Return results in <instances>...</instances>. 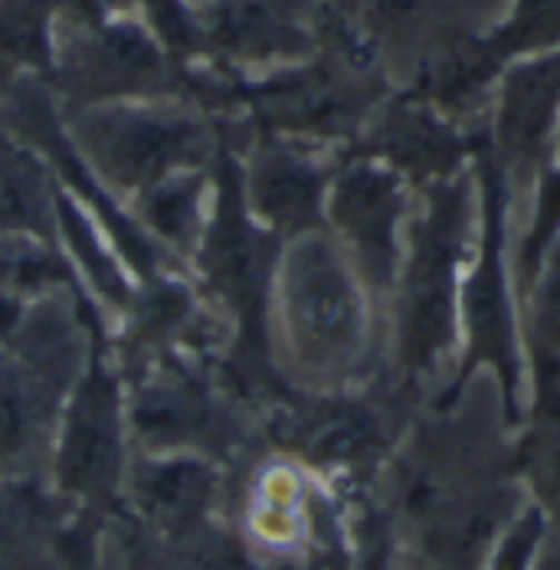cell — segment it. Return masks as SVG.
<instances>
[{"label": "cell", "mask_w": 560, "mask_h": 570, "mask_svg": "<svg viewBox=\"0 0 560 570\" xmlns=\"http://www.w3.org/2000/svg\"><path fill=\"white\" fill-rule=\"evenodd\" d=\"M282 325L295 357L312 371H335L357 351L364 305L332 246L305 239L285 256Z\"/></svg>", "instance_id": "6da1fadb"}, {"label": "cell", "mask_w": 560, "mask_h": 570, "mask_svg": "<svg viewBox=\"0 0 560 570\" xmlns=\"http://www.w3.org/2000/svg\"><path fill=\"white\" fill-rule=\"evenodd\" d=\"M121 391L109 367L92 364L62 416L57 443V482L62 492L102 502L109 499L125 469V423Z\"/></svg>", "instance_id": "7a4b0ae2"}, {"label": "cell", "mask_w": 560, "mask_h": 570, "mask_svg": "<svg viewBox=\"0 0 560 570\" xmlns=\"http://www.w3.org/2000/svg\"><path fill=\"white\" fill-rule=\"evenodd\" d=\"M62 354V344L47 354H37V344H23L20 361L0 367V465L23 462L40 450L66 384L59 371L66 364Z\"/></svg>", "instance_id": "3957f363"}, {"label": "cell", "mask_w": 560, "mask_h": 570, "mask_svg": "<svg viewBox=\"0 0 560 570\" xmlns=\"http://www.w3.org/2000/svg\"><path fill=\"white\" fill-rule=\"evenodd\" d=\"M135 433L158 453L210 443L220 433L210 394L184 371H161L131 400Z\"/></svg>", "instance_id": "277c9868"}, {"label": "cell", "mask_w": 560, "mask_h": 570, "mask_svg": "<svg viewBox=\"0 0 560 570\" xmlns=\"http://www.w3.org/2000/svg\"><path fill=\"white\" fill-rule=\"evenodd\" d=\"M194 135L187 125H174L148 115L109 121L99 141L102 168L121 187L161 184L165 174L190 155Z\"/></svg>", "instance_id": "5b68a950"}, {"label": "cell", "mask_w": 560, "mask_h": 570, "mask_svg": "<svg viewBox=\"0 0 560 570\" xmlns=\"http://www.w3.org/2000/svg\"><path fill=\"white\" fill-rule=\"evenodd\" d=\"M217 495V475L207 462L194 456H165L135 475V505L141 514L168 531H197Z\"/></svg>", "instance_id": "8992f818"}, {"label": "cell", "mask_w": 560, "mask_h": 570, "mask_svg": "<svg viewBox=\"0 0 560 570\" xmlns=\"http://www.w3.org/2000/svg\"><path fill=\"white\" fill-rule=\"evenodd\" d=\"M0 570H66L50 505L27 485L0 489Z\"/></svg>", "instance_id": "52a82bcc"}, {"label": "cell", "mask_w": 560, "mask_h": 570, "mask_svg": "<svg viewBox=\"0 0 560 570\" xmlns=\"http://www.w3.org/2000/svg\"><path fill=\"white\" fill-rule=\"evenodd\" d=\"M337 224L364 259L377 263L391 239V190L374 174H354L337 190Z\"/></svg>", "instance_id": "ba28073f"}, {"label": "cell", "mask_w": 560, "mask_h": 570, "mask_svg": "<svg viewBox=\"0 0 560 570\" xmlns=\"http://www.w3.org/2000/svg\"><path fill=\"white\" fill-rule=\"evenodd\" d=\"M0 236H47V214L37 190L0 168Z\"/></svg>", "instance_id": "9c48e42d"}, {"label": "cell", "mask_w": 560, "mask_h": 570, "mask_svg": "<svg viewBox=\"0 0 560 570\" xmlns=\"http://www.w3.org/2000/svg\"><path fill=\"white\" fill-rule=\"evenodd\" d=\"M256 200L269 220L292 224L312 207V184H308V177H302L292 168H273L263 174V180L256 187Z\"/></svg>", "instance_id": "30bf717a"}, {"label": "cell", "mask_w": 560, "mask_h": 570, "mask_svg": "<svg viewBox=\"0 0 560 570\" xmlns=\"http://www.w3.org/2000/svg\"><path fill=\"white\" fill-rule=\"evenodd\" d=\"M180 544L158 564V570H246L239 554L217 534H177Z\"/></svg>", "instance_id": "8fae6325"}, {"label": "cell", "mask_w": 560, "mask_h": 570, "mask_svg": "<svg viewBox=\"0 0 560 570\" xmlns=\"http://www.w3.org/2000/svg\"><path fill=\"white\" fill-rule=\"evenodd\" d=\"M151 224L161 236L174 243H184L194 224V194L184 190V184H158V194L151 197Z\"/></svg>", "instance_id": "7c38bea8"}]
</instances>
